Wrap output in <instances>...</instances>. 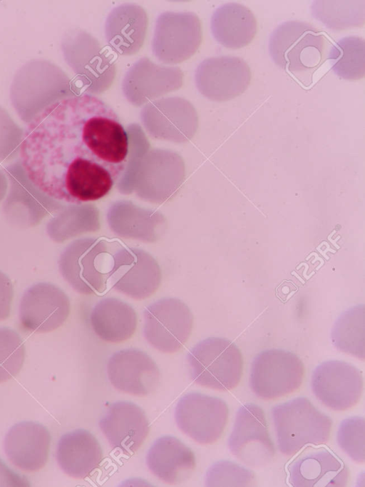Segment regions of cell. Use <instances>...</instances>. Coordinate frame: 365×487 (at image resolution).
Segmentation results:
<instances>
[{
  "instance_id": "83f0119b",
  "label": "cell",
  "mask_w": 365,
  "mask_h": 487,
  "mask_svg": "<svg viewBox=\"0 0 365 487\" xmlns=\"http://www.w3.org/2000/svg\"><path fill=\"white\" fill-rule=\"evenodd\" d=\"M29 486L30 482L26 476L13 471L0 458V486Z\"/></svg>"
},
{
  "instance_id": "d6986e66",
  "label": "cell",
  "mask_w": 365,
  "mask_h": 487,
  "mask_svg": "<svg viewBox=\"0 0 365 487\" xmlns=\"http://www.w3.org/2000/svg\"><path fill=\"white\" fill-rule=\"evenodd\" d=\"M212 31L221 44L237 49L252 41L257 33V21L245 6L238 3L225 4L214 14Z\"/></svg>"
},
{
  "instance_id": "ac0fdd59",
  "label": "cell",
  "mask_w": 365,
  "mask_h": 487,
  "mask_svg": "<svg viewBox=\"0 0 365 487\" xmlns=\"http://www.w3.org/2000/svg\"><path fill=\"white\" fill-rule=\"evenodd\" d=\"M90 321L96 334L110 343L126 341L134 334L138 323L134 308L116 298H106L93 307Z\"/></svg>"
},
{
  "instance_id": "e0dca14e",
  "label": "cell",
  "mask_w": 365,
  "mask_h": 487,
  "mask_svg": "<svg viewBox=\"0 0 365 487\" xmlns=\"http://www.w3.org/2000/svg\"><path fill=\"white\" fill-rule=\"evenodd\" d=\"M118 258L111 272L110 283L116 291L134 299L150 297L159 288L161 274L156 264L144 258Z\"/></svg>"
},
{
  "instance_id": "cb8c5ba5",
  "label": "cell",
  "mask_w": 365,
  "mask_h": 487,
  "mask_svg": "<svg viewBox=\"0 0 365 487\" xmlns=\"http://www.w3.org/2000/svg\"><path fill=\"white\" fill-rule=\"evenodd\" d=\"M24 358L25 346L21 336L11 328H0V383L16 376Z\"/></svg>"
},
{
  "instance_id": "7a4b0ae2",
  "label": "cell",
  "mask_w": 365,
  "mask_h": 487,
  "mask_svg": "<svg viewBox=\"0 0 365 487\" xmlns=\"http://www.w3.org/2000/svg\"><path fill=\"white\" fill-rule=\"evenodd\" d=\"M279 451L292 456L309 444L321 445L330 437L332 421L306 397H297L272 408Z\"/></svg>"
},
{
  "instance_id": "ba28073f",
  "label": "cell",
  "mask_w": 365,
  "mask_h": 487,
  "mask_svg": "<svg viewBox=\"0 0 365 487\" xmlns=\"http://www.w3.org/2000/svg\"><path fill=\"white\" fill-rule=\"evenodd\" d=\"M228 416V406L222 399L198 392L183 396L175 411L178 428L201 444H211L220 438Z\"/></svg>"
},
{
  "instance_id": "52a82bcc",
  "label": "cell",
  "mask_w": 365,
  "mask_h": 487,
  "mask_svg": "<svg viewBox=\"0 0 365 487\" xmlns=\"http://www.w3.org/2000/svg\"><path fill=\"white\" fill-rule=\"evenodd\" d=\"M228 447L233 456L249 466H264L272 461L274 446L260 406L251 403L238 408Z\"/></svg>"
},
{
  "instance_id": "9a60e30c",
  "label": "cell",
  "mask_w": 365,
  "mask_h": 487,
  "mask_svg": "<svg viewBox=\"0 0 365 487\" xmlns=\"http://www.w3.org/2000/svg\"><path fill=\"white\" fill-rule=\"evenodd\" d=\"M150 471L169 484H178L190 478L195 467L192 451L177 438L164 436L150 446L146 456Z\"/></svg>"
},
{
  "instance_id": "8992f818",
  "label": "cell",
  "mask_w": 365,
  "mask_h": 487,
  "mask_svg": "<svg viewBox=\"0 0 365 487\" xmlns=\"http://www.w3.org/2000/svg\"><path fill=\"white\" fill-rule=\"evenodd\" d=\"M143 333L155 348L164 353L179 351L188 340L193 316L189 307L176 298H160L144 310Z\"/></svg>"
},
{
  "instance_id": "9c48e42d",
  "label": "cell",
  "mask_w": 365,
  "mask_h": 487,
  "mask_svg": "<svg viewBox=\"0 0 365 487\" xmlns=\"http://www.w3.org/2000/svg\"><path fill=\"white\" fill-rule=\"evenodd\" d=\"M362 372L354 365L329 360L318 365L312 375L311 387L316 398L334 411H345L360 400Z\"/></svg>"
},
{
  "instance_id": "8fae6325",
  "label": "cell",
  "mask_w": 365,
  "mask_h": 487,
  "mask_svg": "<svg viewBox=\"0 0 365 487\" xmlns=\"http://www.w3.org/2000/svg\"><path fill=\"white\" fill-rule=\"evenodd\" d=\"M107 373L115 388L141 396L153 392L160 380L155 362L145 352L135 348L113 353L107 364Z\"/></svg>"
},
{
  "instance_id": "ffe728a7",
  "label": "cell",
  "mask_w": 365,
  "mask_h": 487,
  "mask_svg": "<svg viewBox=\"0 0 365 487\" xmlns=\"http://www.w3.org/2000/svg\"><path fill=\"white\" fill-rule=\"evenodd\" d=\"M207 66L208 94L215 100L232 99L244 93L250 85V66L240 57L215 58Z\"/></svg>"
},
{
  "instance_id": "30bf717a",
  "label": "cell",
  "mask_w": 365,
  "mask_h": 487,
  "mask_svg": "<svg viewBox=\"0 0 365 487\" xmlns=\"http://www.w3.org/2000/svg\"><path fill=\"white\" fill-rule=\"evenodd\" d=\"M70 311L69 298L62 289L50 283H38L22 296L19 321L26 331L50 332L63 325Z\"/></svg>"
},
{
  "instance_id": "2e32d148",
  "label": "cell",
  "mask_w": 365,
  "mask_h": 487,
  "mask_svg": "<svg viewBox=\"0 0 365 487\" xmlns=\"http://www.w3.org/2000/svg\"><path fill=\"white\" fill-rule=\"evenodd\" d=\"M57 462L68 476L88 477L100 465L103 451L96 437L88 431L76 429L63 434L57 446Z\"/></svg>"
},
{
  "instance_id": "7402d4cb",
  "label": "cell",
  "mask_w": 365,
  "mask_h": 487,
  "mask_svg": "<svg viewBox=\"0 0 365 487\" xmlns=\"http://www.w3.org/2000/svg\"><path fill=\"white\" fill-rule=\"evenodd\" d=\"M365 43L364 39L349 36L336 42L328 59L334 73L347 80L361 79L365 73Z\"/></svg>"
},
{
  "instance_id": "3957f363",
  "label": "cell",
  "mask_w": 365,
  "mask_h": 487,
  "mask_svg": "<svg viewBox=\"0 0 365 487\" xmlns=\"http://www.w3.org/2000/svg\"><path fill=\"white\" fill-rule=\"evenodd\" d=\"M192 379L218 391H229L240 383L243 358L237 346L220 337H209L197 343L187 354Z\"/></svg>"
},
{
  "instance_id": "5bb4252c",
  "label": "cell",
  "mask_w": 365,
  "mask_h": 487,
  "mask_svg": "<svg viewBox=\"0 0 365 487\" xmlns=\"http://www.w3.org/2000/svg\"><path fill=\"white\" fill-rule=\"evenodd\" d=\"M51 444L48 430L34 421L14 425L4 440V451L12 463L24 471L34 472L46 463Z\"/></svg>"
},
{
  "instance_id": "5b68a950",
  "label": "cell",
  "mask_w": 365,
  "mask_h": 487,
  "mask_svg": "<svg viewBox=\"0 0 365 487\" xmlns=\"http://www.w3.org/2000/svg\"><path fill=\"white\" fill-rule=\"evenodd\" d=\"M304 375V363L295 353L284 349H267L258 353L252 363L250 386L257 396L271 400L297 390Z\"/></svg>"
},
{
  "instance_id": "4316f807",
  "label": "cell",
  "mask_w": 365,
  "mask_h": 487,
  "mask_svg": "<svg viewBox=\"0 0 365 487\" xmlns=\"http://www.w3.org/2000/svg\"><path fill=\"white\" fill-rule=\"evenodd\" d=\"M13 296L14 288L11 280L0 272V321L9 316Z\"/></svg>"
},
{
  "instance_id": "d4e9b609",
  "label": "cell",
  "mask_w": 365,
  "mask_h": 487,
  "mask_svg": "<svg viewBox=\"0 0 365 487\" xmlns=\"http://www.w3.org/2000/svg\"><path fill=\"white\" fill-rule=\"evenodd\" d=\"M255 482L253 471L227 460L212 464L205 476L207 486H250Z\"/></svg>"
},
{
  "instance_id": "4fadbf2b",
  "label": "cell",
  "mask_w": 365,
  "mask_h": 487,
  "mask_svg": "<svg viewBox=\"0 0 365 487\" xmlns=\"http://www.w3.org/2000/svg\"><path fill=\"white\" fill-rule=\"evenodd\" d=\"M287 470L289 483L294 487L344 486L349 478L346 465L326 448L300 454Z\"/></svg>"
},
{
  "instance_id": "44dd1931",
  "label": "cell",
  "mask_w": 365,
  "mask_h": 487,
  "mask_svg": "<svg viewBox=\"0 0 365 487\" xmlns=\"http://www.w3.org/2000/svg\"><path fill=\"white\" fill-rule=\"evenodd\" d=\"M334 346L339 351L364 359V305L359 304L344 311L331 333Z\"/></svg>"
},
{
  "instance_id": "6da1fadb",
  "label": "cell",
  "mask_w": 365,
  "mask_h": 487,
  "mask_svg": "<svg viewBox=\"0 0 365 487\" xmlns=\"http://www.w3.org/2000/svg\"><path fill=\"white\" fill-rule=\"evenodd\" d=\"M129 138L115 111L101 99L81 94L38 113L21 146L30 181L54 199L80 204L99 200L123 175Z\"/></svg>"
},
{
  "instance_id": "7c38bea8",
  "label": "cell",
  "mask_w": 365,
  "mask_h": 487,
  "mask_svg": "<svg viewBox=\"0 0 365 487\" xmlns=\"http://www.w3.org/2000/svg\"><path fill=\"white\" fill-rule=\"evenodd\" d=\"M99 427L110 445L128 456L139 449L150 430L144 411L129 401L110 405L99 421Z\"/></svg>"
},
{
  "instance_id": "603a6c76",
  "label": "cell",
  "mask_w": 365,
  "mask_h": 487,
  "mask_svg": "<svg viewBox=\"0 0 365 487\" xmlns=\"http://www.w3.org/2000/svg\"><path fill=\"white\" fill-rule=\"evenodd\" d=\"M364 1H315L312 16L333 30L360 26L364 23Z\"/></svg>"
},
{
  "instance_id": "277c9868",
  "label": "cell",
  "mask_w": 365,
  "mask_h": 487,
  "mask_svg": "<svg viewBox=\"0 0 365 487\" xmlns=\"http://www.w3.org/2000/svg\"><path fill=\"white\" fill-rule=\"evenodd\" d=\"M324 36L311 24L288 21L272 33L269 52L273 61L289 72H304L319 66L322 60Z\"/></svg>"
},
{
  "instance_id": "484cf974",
  "label": "cell",
  "mask_w": 365,
  "mask_h": 487,
  "mask_svg": "<svg viewBox=\"0 0 365 487\" xmlns=\"http://www.w3.org/2000/svg\"><path fill=\"white\" fill-rule=\"evenodd\" d=\"M365 420L361 416H352L343 420L337 431L340 448L354 461L364 463Z\"/></svg>"
}]
</instances>
